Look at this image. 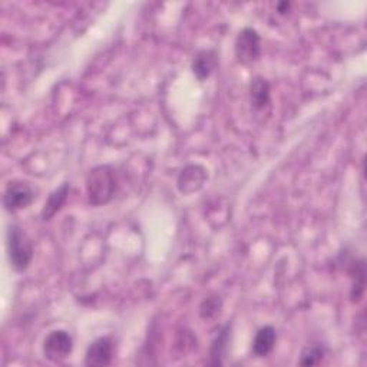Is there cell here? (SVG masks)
<instances>
[{
    "label": "cell",
    "instance_id": "cell-4",
    "mask_svg": "<svg viewBox=\"0 0 367 367\" xmlns=\"http://www.w3.org/2000/svg\"><path fill=\"white\" fill-rule=\"evenodd\" d=\"M35 200V191L26 181H10L3 196V205L8 211L26 208Z\"/></svg>",
    "mask_w": 367,
    "mask_h": 367
},
{
    "label": "cell",
    "instance_id": "cell-5",
    "mask_svg": "<svg viewBox=\"0 0 367 367\" xmlns=\"http://www.w3.org/2000/svg\"><path fill=\"white\" fill-rule=\"evenodd\" d=\"M262 53V37L251 28L243 29L235 40V56L243 63L254 62Z\"/></svg>",
    "mask_w": 367,
    "mask_h": 367
},
{
    "label": "cell",
    "instance_id": "cell-9",
    "mask_svg": "<svg viewBox=\"0 0 367 367\" xmlns=\"http://www.w3.org/2000/svg\"><path fill=\"white\" fill-rule=\"evenodd\" d=\"M277 341V332L273 326H264L257 332L254 341H253V353L257 357L268 356Z\"/></svg>",
    "mask_w": 367,
    "mask_h": 367
},
{
    "label": "cell",
    "instance_id": "cell-12",
    "mask_svg": "<svg viewBox=\"0 0 367 367\" xmlns=\"http://www.w3.org/2000/svg\"><path fill=\"white\" fill-rule=\"evenodd\" d=\"M250 101L255 111L264 110L270 103V83L264 78H254L251 82Z\"/></svg>",
    "mask_w": 367,
    "mask_h": 367
},
{
    "label": "cell",
    "instance_id": "cell-15",
    "mask_svg": "<svg viewBox=\"0 0 367 367\" xmlns=\"http://www.w3.org/2000/svg\"><path fill=\"white\" fill-rule=\"evenodd\" d=\"M223 301L220 297H208L203 301V305L200 307V313L203 318H214L217 317L221 311Z\"/></svg>",
    "mask_w": 367,
    "mask_h": 367
},
{
    "label": "cell",
    "instance_id": "cell-11",
    "mask_svg": "<svg viewBox=\"0 0 367 367\" xmlns=\"http://www.w3.org/2000/svg\"><path fill=\"white\" fill-rule=\"evenodd\" d=\"M69 194V184L63 182L59 188H56L53 192H51L49 198L45 203V207L42 210V217L43 220H51L53 215L62 208V205L67 203Z\"/></svg>",
    "mask_w": 367,
    "mask_h": 367
},
{
    "label": "cell",
    "instance_id": "cell-1",
    "mask_svg": "<svg viewBox=\"0 0 367 367\" xmlns=\"http://www.w3.org/2000/svg\"><path fill=\"white\" fill-rule=\"evenodd\" d=\"M117 172L111 165H99L89 171L86 178V192L92 205L110 203L117 191Z\"/></svg>",
    "mask_w": 367,
    "mask_h": 367
},
{
    "label": "cell",
    "instance_id": "cell-10",
    "mask_svg": "<svg viewBox=\"0 0 367 367\" xmlns=\"http://www.w3.org/2000/svg\"><path fill=\"white\" fill-rule=\"evenodd\" d=\"M215 67H217V53L215 51H201L192 62V72L198 80H204L214 72Z\"/></svg>",
    "mask_w": 367,
    "mask_h": 367
},
{
    "label": "cell",
    "instance_id": "cell-2",
    "mask_svg": "<svg viewBox=\"0 0 367 367\" xmlns=\"http://www.w3.org/2000/svg\"><path fill=\"white\" fill-rule=\"evenodd\" d=\"M8 251L15 270L24 271L28 268L33 257V246L24 230L16 224H10L8 230Z\"/></svg>",
    "mask_w": 367,
    "mask_h": 367
},
{
    "label": "cell",
    "instance_id": "cell-3",
    "mask_svg": "<svg viewBox=\"0 0 367 367\" xmlns=\"http://www.w3.org/2000/svg\"><path fill=\"white\" fill-rule=\"evenodd\" d=\"M74 349L72 336L65 330L51 332L43 341V355L53 363H59L69 357Z\"/></svg>",
    "mask_w": 367,
    "mask_h": 367
},
{
    "label": "cell",
    "instance_id": "cell-8",
    "mask_svg": "<svg viewBox=\"0 0 367 367\" xmlns=\"http://www.w3.org/2000/svg\"><path fill=\"white\" fill-rule=\"evenodd\" d=\"M348 273L352 278V291L350 297L353 303H359L364 293V284H366V266L363 260H350Z\"/></svg>",
    "mask_w": 367,
    "mask_h": 367
},
{
    "label": "cell",
    "instance_id": "cell-13",
    "mask_svg": "<svg viewBox=\"0 0 367 367\" xmlns=\"http://www.w3.org/2000/svg\"><path fill=\"white\" fill-rule=\"evenodd\" d=\"M230 339H231V326L227 325L220 330L219 336L214 339L211 344V350H210L211 364H215V366L223 364V357L227 353Z\"/></svg>",
    "mask_w": 367,
    "mask_h": 367
},
{
    "label": "cell",
    "instance_id": "cell-16",
    "mask_svg": "<svg viewBox=\"0 0 367 367\" xmlns=\"http://www.w3.org/2000/svg\"><path fill=\"white\" fill-rule=\"evenodd\" d=\"M289 8H290V3H287V2H283V3H278V5H277V9H278L280 13L287 12Z\"/></svg>",
    "mask_w": 367,
    "mask_h": 367
},
{
    "label": "cell",
    "instance_id": "cell-14",
    "mask_svg": "<svg viewBox=\"0 0 367 367\" xmlns=\"http://www.w3.org/2000/svg\"><path fill=\"white\" fill-rule=\"evenodd\" d=\"M325 353H326L325 348L320 346V344H314V346L303 350L298 363L301 366H316L323 360V357H325Z\"/></svg>",
    "mask_w": 367,
    "mask_h": 367
},
{
    "label": "cell",
    "instance_id": "cell-7",
    "mask_svg": "<svg viewBox=\"0 0 367 367\" xmlns=\"http://www.w3.org/2000/svg\"><path fill=\"white\" fill-rule=\"evenodd\" d=\"M207 180V172L200 165H188L182 169L178 178V189L182 194H192L198 191Z\"/></svg>",
    "mask_w": 367,
    "mask_h": 367
},
{
    "label": "cell",
    "instance_id": "cell-6",
    "mask_svg": "<svg viewBox=\"0 0 367 367\" xmlns=\"http://www.w3.org/2000/svg\"><path fill=\"white\" fill-rule=\"evenodd\" d=\"M114 344L110 337H101L91 343V346L86 350L85 364L91 367L108 366L112 361Z\"/></svg>",
    "mask_w": 367,
    "mask_h": 367
}]
</instances>
